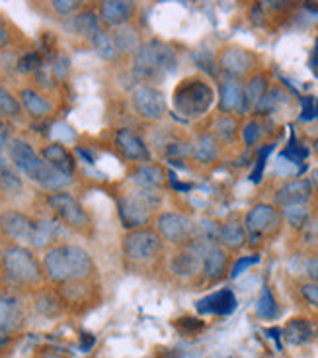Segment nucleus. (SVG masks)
Wrapping results in <instances>:
<instances>
[{
    "label": "nucleus",
    "mask_w": 318,
    "mask_h": 358,
    "mask_svg": "<svg viewBox=\"0 0 318 358\" xmlns=\"http://www.w3.org/2000/svg\"><path fill=\"white\" fill-rule=\"evenodd\" d=\"M43 274L55 284H75L88 280L94 272L90 252L78 245H55L43 255Z\"/></svg>",
    "instance_id": "obj_1"
},
{
    "label": "nucleus",
    "mask_w": 318,
    "mask_h": 358,
    "mask_svg": "<svg viewBox=\"0 0 318 358\" xmlns=\"http://www.w3.org/2000/svg\"><path fill=\"white\" fill-rule=\"evenodd\" d=\"M10 163L14 169L26 175L31 182L39 184L41 188L51 190V192H61L70 182V176L59 173L41 159V155L36 153V149L29 145L24 139H12L8 145Z\"/></svg>",
    "instance_id": "obj_2"
},
{
    "label": "nucleus",
    "mask_w": 318,
    "mask_h": 358,
    "mask_svg": "<svg viewBox=\"0 0 318 358\" xmlns=\"http://www.w3.org/2000/svg\"><path fill=\"white\" fill-rule=\"evenodd\" d=\"M0 262H2V272L6 280L18 288H33V286H39L45 278L43 266L38 261V257L24 245H8L0 252Z\"/></svg>",
    "instance_id": "obj_3"
},
{
    "label": "nucleus",
    "mask_w": 318,
    "mask_h": 358,
    "mask_svg": "<svg viewBox=\"0 0 318 358\" xmlns=\"http://www.w3.org/2000/svg\"><path fill=\"white\" fill-rule=\"evenodd\" d=\"M213 100H215V92L211 85L199 77H188L180 80V85L174 88L172 94L174 110L188 120L203 116L213 106Z\"/></svg>",
    "instance_id": "obj_4"
},
{
    "label": "nucleus",
    "mask_w": 318,
    "mask_h": 358,
    "mask_svg": "<svg viewBox=\"0 0 318 358\" xmlns=\"http://www.w3.org/2000/svg\"><path fill=\"white\" fill-rule=\"evenodd\" d=\"M176 67V55L166 43L153 39L139 45L133 57V71L137 77L155 80L162 77L166 71H172Z\"/></svg>",
    "instance_id": "obj_5"
},
{
    "label": "nucleus",
    "mask_w": 318,
    "mask_h": 358,
    "mask_svg": "<svg viewBox=\"0 0 318 358\" xmlns=\"http://www.w3.org/2000/svg\"><path fill=\"white\" fill-rule=\"evenodd\" d=\"M156 203H158V196L153 190H145V188L129 190V192L121 194L117 200L119 220L129 231L141 229L151 222Z\"/></svg>",
    "instance_id": "obj_6"
},
{
    "label": "nucleus",
    "mask_w": 318,
    "mask_h": 358,
    "mask_svg": "<svg viewBox=\"0 0 318 358\" xmlns=\"http://www.w3.org/2000/svg\"><path fill=\"white\" fill-rule=\"evenodd\" d=\"M123 255L129 262L133 264H146L158 257L162 249V239L158 233L151 227H141V229H131L123 237Z\"/></svg>",
    "instance_id": "obj_7"
},
{
    "label": "nucleus",
    "mask_w": 318,
    "mask_h": 358,
    "mask_svg": "<svg viewBox=\"0 0 318 358\" xmlns=\"http://www.w3.org/2000/svg\"><path fill=\"white\" fill-rule=\"evenodd\" d=\"M47 206L51 213L70 229H86L90 225V215L84 206L68 192H53L47 196Z\"/></svg>",
    "instance_id": "obj_8"
},
{
    "label": "nucleus",
    "mask_w": 318,
    "mask_h": 358,
    "mask_svg": "<svg viewBox=\"0 0 318 358\" xmlns=\"http://www.w3.org/2000/svg\"><path fill=\"white\" fill-rule=\"evenodd\" d=\"M38 222L28 213L18 210H2L0 212V235L12 241V245H33Z\"/></svg>",
    "instance_id": "obj_9"
},
{
    "label": "nucleus",
    "mask_w": 318,
    "mask_h": 358,
    "mask_svg": "<svg viewBox=\"0 0 318 358\" xmlns=\"http://www.w3.org/2000/svg\"><path fill=\"white\" fill-rule=\"evenodd\" d=\"M155 231L158 233V237L162 241L172 243V245H182V243L192 241L193 233H195V225L183 213L164 212L156 217Z\"/></svg>",
    "instance_id": "obj_10"
},
{
    "label": "nucleus",
    "mask_w": 318,
    "mask_h": 358,
    "mask_svg": "<svg viewBox=\"0 0 318 358\" xmlns=\"http://www.w3.org/2000/svg\"><path fill=\"white\" fill-rule=\"evenodd\" d=\"M131 104L135 108V112L143 120H160L166 114V96L162 90H158L153 85H141L131 92Z\"/></svg>",
    "instance_id": "obj_11"
},
{
    "label": "nucleus",
    "mask_w": 318,
    "mask_h": 358,
    "mask_svg": "<svg viewBox=\"0 0 318 358\" xmlns=\"http://www.w3.org/2000/svg\"><path fill=\"white\" fill-rule=\"evenodd\" d=\"M281 223L280 210H275L270 203H258L254 206L248 215H246V225L244 229L250 237H262L268 233L275 231Z\"/></svg>",
    "instance_id": "obj_12"
},
{
    "label": "nucleus",
    "mask_w": 318,
    "mask_h": 358,
    "mask_svg": "<svg viewBox=\"0 0 318 358\" xmlns=\"http://www.w3.org/2000/svg\"><path fill=\"white\" fill-rule=\"evenodd\" d=\"M312 196V188L307 178H297L291 182L283 184L280 190L275 192V203L281 210L293 208V206H307V202Z\"/></svg>",
    "instance_id": "obj_13"
},
{
    "label": "nucleus",
    "mask_w": 318,
    "mask_h": 358,
    "mask_svg": "<svg viewBox=\"0 0 318 358\" xmlns=\"http://www.w3.org/2000/svg\"><path fill=\"white\" fill-rule=\"evenodd\" d=\"M219 67L222 69V73L229 75V78H238L246 75L252 67V55L246 49L234 48V45L222 49L219 55Z\"/></svg>",
    "instance_id": "obj_14"
},
{
    "label": "nucleus",
    "mask_w": 318,
    "mask_h": 358,
    "mask_svg": "<svg viewBox=\"0 0 318 358\" xmlns=\"http://www.w3.org/2000/svg\"><path fill=\"white\" fill-rule=\"evenodd\" d=\"M24 323V308L14 296H0V337L18 331Z\"/></svg>",
    "instance_id": "obj_15"
},
{
    "label": "nucleus",
    "mask_w": 318,
    "mask_h": 358,
    "mask_svg": "<svg viewBox=\"0 0 318 358\" xmlns=\"http://www.w3.org/2000/svg\"><path fill=\"white\" fill-rule=\"evenodd\" d=\"M135 14V4L126 0H106L100 4V20L109 28H121Z\"/></svg>",
    "instance_id": "obj_16"
},
{
    "label": "nucleus",
    "mask_w": 318,
    "mask_h": 358,
    "mask_svg": "<svg viewBox=\"0 0 318 358\" xmlns=\"http://www.w3.org/2000/svg\"><path fill=\"white\" fill-rule=\"evenodd\" d=\"M236 310V296L232 290L225 288L203 298L197 301V311L199 313H213V315H231Z\"/></svg>",
    "instance_id": "obj_17"
},
{
    "label": "nucleus",
    "mask_w": 318,
    "mask_h": 358,
    "mask_svg": "<svg viewBox=\"0 0 318 358\" xmlns=\"http://www.w3.org/2000/svg\"><path fill=\"white\" fill-rule=\"evenodd\" d=\"M116 141L121 155L129 159V161L141 163V161H149L151 159V153L146 149L145 141L137 134H133L131 129H119L116 136Z\"/></svg>",
    "instance_id": "obj_18"
},
{
    "label": "nucleus",
    "mask_w": 318,
    "mask_h": 358,
    "mask_svg": "<svg viewBox=\"0 0 318 358\" xmlns=\"http://www.w3.org/2000/svg\"><path fill=\"white\" fill-rule=\"evenodd\" d=\"M41 159L47 163L51 169H55L63 175L73 176L75 171H77V165H75V159L68 153V149L61 143H49L41 149Z\"/></svg>",
    "instance_id": "obj_19"
},
{
    "label": "nucleus",
    "mask_w": 318,
    "mask_h": 358,
    "mask_svg": "<svg viewBox=\"0 0 318 358\" xmlns=\"http://www.w3.org/2000/svg\"><path fill=\"white\" fill-rule=\"evenodd\" d=\"M202 252H197L192 247L188 249H182L180 252H176L170 261V271L176 274V276H182V278H190L195 272L199 271L202 266Z\"/></svg>",
    "instance_id": "obj_20"
},
{
    "label": "nucleus",
    "mask_w": 318,
    "mask_h": 358,
    "mask_svg": "<svg viewBox=\"0 0 318 358\" xmlns=\"http://www.w3.org/2000/svg\"><path fill=\"white\" fill-rule=\"evenodd\" d=\"M219 106L222 112H242L244 106V87L236 78H227L221 85Z\"/></svg>",
    "instance_id": "obj_21"
},
{
    "label": "nucleus",
    "mask_w": 318,
    "mask_h": 358,
    "mask_svg": "<svg viewBox=\"0 0 318 358\" xmlns=\"http://www.w3.org/2000/svg\"><path fill=\"white\" fill-rule=\"evenodd\" d=\"M18 100L20 106L24 108L33 117L47 116V114H51V110H53V104L49 102L47 98L43 96L41 92H38V90H33V88H22Z\"/></svg>",
    "instance_id": "obj_22"
},
{
    "label": "nucleus",
    "mask_w": 318,
    "mask_h": 358,
    "mask_svg": "<svg viewBox=\"0 0 318 358\" xmlns=\"http://www.w3.org/2000/svg\"><path fill=\"white\" fill-rule=\"evenodd\" d=\"M203 274L209 278V280H217L221 278L222 272L227 271V252L222 251L219 245H213L207 251L203 252L202 259Z\"/></svg>",
    "instance_id": "obj_23"
},
{
    "label": "nucleus",
    "mask_w": 318,
    "mask_h": 358,
    "mask_svg": "<svg viewBox=\"0 0 318 358\" xmlns=\"http://www.w3.org/2000/svg\"><path fill=\"white\" fill-rule=\"evenodd\" d=\"M133 182L137 184V188H145V190H160L166 184V175L162 173V169L156 165H143L137 169L133 173Z\"/></svg>",
    "instance_id": "obj_24"
},
{
    "label": "nucleus",
    "mask_w": 318,
    "mask_h": 358,
    "mask_svg": "<svg viewBox=\"0 0 318 358\" xmlns=\"http://www.w3.org/2000/svg\"><path fill=\"white\" fill-rule=\"evenodd\" d=\"M0 190L8 196H18L24 190V182L20 178V173L8 159H4L2 155H0Z\"/></svg>",
    "instance_id": "obj_25"
},
{
    "label": "nucleus",
    "mask_w": 318,
    "mask_h": 358,
    "mask_svg": "<svg viewBox=\"0 0 318 358\" xmlns=\"http://www.w3.org/2000/svg\"><path fill=\"white\" fill-rule=\"evenodd\" d=\"M315 337V327L312 323L303 317H295L285 325V339L289 341L291 345H303L309 343Z\"/></svg>",
    "instance_id": "obj_26"
},
{
    "label": "nucleus",
    "mask_w": 318,
    "mask_h": 358,
    "mask_svg": "<svg viewBox=\"0 0 318 358\" xmlns=\"http://www.w3.org/2000/svg\"><path fill=\"white\" fill-rule=\"evenodd\" d=\"M70 29L78 34L80 38H86L92 41V38L100 31V18L94 12H80L75 18L70 20Z\"/></svg>",
    "instance_id": "obj_27"
},
{
    "label": "nucleus",
    "mask_w": 318,
    "mask_h": 358,
    "mask_svg": "<svg viewBox=\"0 0 318 358\" xmlns=\"http://www.w3.org/2000/svg\"><path fill=\"white\" fill-rule=\"evenodd\" d=\"M219 241H221L227 249L236 251V249L244 247V243H246V229H244L238 222L225 223L221 229H219Z\"/></svg>",
    "instance_id": "obj_28"
},
{
    "label": "nucleus",
    "mask_w": 318,
    "mask_h": 358,
    "mask_svg": "<svg viewBox=\"0 0 318 358\" xmlns=\"http://www.w3.org/2000/svg\"><path fill=\"white\" fill-rule=\"evenodd\" d=\"M268 92V78L264 75H256L250 78V83L244 87V106L242 112H248L250 108H256V104L260 102L262 96Z\"/></svg>",
    "instance_id": "obj_29"
},
{
    "label": "nucleus",
    "mask_w": 318,
    "mask_h": 358,
    "mask_svg": "<svg viewBox=\"0 0 318 358\" xmlns=\"http://www.w3.org/2000/svg\"><path fill=\"white\" fill-rule=\"evenodd\" d=\"M92 45H94L96 53L104 61H116L119 57V49H117L114 38L109 34H106V31H102V29L92 38Z\"/></svg>",
    "instance_id": "obj_30"
},
{
    "label": "nucleus",
    "mask_w": 318,
    "mask_h": 358,
    "mask_svg": "<svg viewBox=\"0 0 318 358\" xmlns=\"http://www.w3.org/2000/svg\"><path fill=\"white\" fill-rule=\"evenodd\" d=\"M116 41L117 49H119V53H127V51H133V49H139V36H137V31L133 26H121V28H117L116 31Z\"/></svg>",
    "instance_id": "obj_31"
},
{
    "label": "nucleus",
    "mask_w": 318,
    "mask_h": 358,
    "mask_svg": "<svg viewBox=\"0 0 318 358\" xmlns=\"http://www.w3.org/2000/svg\"><path fill=\"white\" fill-rule=\"evenodd\" d=\"M256 311H258V315H260L262 320H273V317H278V313H280V308H278V303H275V298H273V294L268 286H264L262 288L260 298H258V303H256Z\"/></svg>",
    "instance_id": "obj_32"
},
{
    "label": "nucleus",
    "mask_w": 318,
    "mask_h": 358,
    "mask_svg": "<svg viewBox=\"0 0 318 358\" xmlns=\"http://www.w3.org/2000/svg\"><path fill=\"white\" fill-rule=\"evenodd\" d=\"M59 233V223L53 220H41L36 225V237H33V247H45L49 241H53Z\"/></svg>",
    "instance_id": "obj_33"
},
{
    "label": "nucleus",
    "mask_w": 318,
    "mask_h": 358,
    "mask_svg": "<svg viewBox=\"0 0 318 358\" xmlns=\"http://www.w3.org/2000/svg\"><path fill=\"white\" fill-rule=\"evenodd\" d=\"M20 112H22V106H20V100L8 88L0 85V116L4 117H18Z\"/></svg>",
    "instance_id": "obj_34"
},
{
    "label": "nucleus",
    "mask_w": 318,
    "mask_h": 358,
    "mask_svg": "<svg viewBox=\"0 0 318 358\" xmlns=\"http://www.w3.org/2000/svg\"><path fill=\"white\" fill-rule=\"evenodd\" d=\"M193 155L197 157L199 161H211L217 155V143L211 136H203L199 137V141L195 143V149H193Z\"/></svg>",
    "instance_id": "obj_35"
},
{
    "label": "nucleus",
    "mask_w": 318,
    "mask_h": 358,
    "mask_svg": "<svg viewBox=\"0 0 318 358\" xmlns=\"http://www.w3.org/2000/svg\"><path fill=\"white\" fill-rule=\"evenodd\" d=\"M283 98H285V94L281 92L280 88H273V90L266 92V94L262 96L260 102L256 104V110H258L260 114H270V112H273L275 108L280 106Z\"/></svg>",
    "instance_id": "obj_36"
},
{
    "label": "nucleus",
    "mask_w": 318,
    "mask_h": 358,
    "mask_svg": "<svg viewBox=\"0 0 318 358\" xmlns=\"http://www.w3.org/2000/svg\"><path fill=\"white\" fill-rule=\"evenodd\" d=\"M41 69H43V59H41L38 51H29L18 61L20 73H36V71H41Z\"/></svg>",
    "instance_id": "obj_37"
},
{
    "label": "nucleus",
    "mask_w": 318,
    "mask_h": 358,
    "mask_svg": "<svg viewBox=\"0 0 318 358\" xmlns=\"http://www.w3.org/2000/svg\"><path fill=\"white\" fill-rule=\"evenodd\" d=\"M283 215L287 217V222H289L293 227H301V225H305V222L309 220V208H307V206L285 208V210H283Z\"/></svg>",
    "instance_id": "obj_38"
},
{
    "label": "nucleus",
    "mask_w": 318,
    "mask_h": 358,
    "mask_svg": "<svg viewBox=\"0 0 318 358\" xmlns=\"http://www.w3.org/2000/svg\"><path fill=\"white\" fill-rule=\"evenodd\" d=\"M38 310L45 315H55L59 311V301L55 296L51 294H43L41 298L38 300Z\"/></svg>",
    "instance_id": "obj_39"
},
{
    "label": "nucleus",
    "mask_w": 318,
    "mask_h": 358,
    "mask_svg": "<svg viewBox=\"0 0 318 358\" xmlns=\"http://www.w3.org/2000/svg\"><path fill=\"white\" fill-rule=\"evenodd\" d=\"M262 136V127L258 122H248L244 129H242V137H244V143L248 147H252Z\"/></svg>",
    "instance_id": "obj_40"
},
{
    "label": "nucleus",
    "mask_w": 318,
    "mask_h": 358,
    "mask_svg": "<svg viewBox=\"0 0 318 358\" xmlns=\"http://www.w3.org/2000/svg\"><path fill=\"white\" fill-rule=\"evenodd\" d=\"M51 6L61 16H68V14H75L77 12L80 2H75V0H55V2H51Z\"/></svg>",
    "instance_id": "obj_41"
},
{
    "label": "nucleus",
    "mask_w": 318,
    "mask_h": 358,
    "mask_svg": "<svg viewBox=\"0 0 318 358\" xmlns=\"http://www.w3.org/2000/svg\"><path fill=\"white\" fill-rule=\"evenodd\" d=\"M234 129H236V124H234L232 117L225 116L217 122V134H219L222 139H231V137L234 136Z\"/></svg>",
    "instance_id": "obj_42"
},
{
    "label": "nucleus",
    "mask_w": 318,
    "mask_h": 358,
    "mask_svg": "<svg viewBox=\"0 0 318 358\" xmlns=\"http://www.w3.org/2000/svg\"><path fill=\"white\" fill-rule=\"evenodd\" d=\"M301 294H303V298L309 301L310 306L318 308V282H309V284H305V286L301 288Z\"/></svg>",
    "instance_id": "obj_43"
},
{
    "label": "nucleus",
    "mask_w": 318,
    "mask_h": 358,
    "mask_svg": "<svg viewBox=\"0 0 318 358\" xmlns=\"http://www.w3.org/2000/svg\"><path fill=\"white\" fill-rule=\"evenodd\" d=\"M285 157H289L291 161H295V163H301L305 157L309 155V151L307 149H303L301 145H295V139H291V143H289V149L283 153Z\"/></svg>",
    "instance_id": "obj_44"
},
{
    "label": "nucleus",
    "mask_w": 318,
    "mask_h": 358,
    "mask_svg": "<svg viewBox=\"0 0 318 358\" xmlns=\"http://www.w3.org/2000/svg\"><path fill=\"white\" fill-rule=\"evenodd\" d=\"M271 147L273 145H268L264 151L260 153V157H258V165H256V171L252 173V182H260V176H262V171H264V165H266V159H268V155H270Z\"/></svg>",
    "instance_id": "obj_45"
},
{
    "label": "nucleus",
    "mask_w": 318,
    "mask_h": 358,
    "mask_svg": "<svg viewBox=\"0 0 318 358\" xmlns=\"http://www.w3.org/2000/svg\"><path fill=\"white\" fill-rule=\"evenodd\" d=\"M260 261V257H246V259H241V261L236 262L234 266H232V272H231V276L234 278V276H238L244 268H248L250 264H254V262H258Z\"/></svg>",
    "instance_id": "obj_46"
},
{
    "label": "nucleus",
    "mask_w": 318,
    "mask_h": 358,
    "mask_svg": "<svg viewBox=\"0 0 318 358\" xmlns=\"http://www.w3.org/2000/svg\"><path fill=\"white\" fill-rule=\"evenodd\" d=\"M10 41V34H8V26H6V22H4V18L0 16V51L8 45Z\"/></svg>",
    "instance_id": "obj_47"
},
{
    "label": "nucleus",
    "mask_w": 318,
    "mask_h": 358,
    "mask_svg": "<svg viewBox=\"0 0 318 358\" xmlns=\"http://www.w3.org/2000/svg\"><path fill=\"white\" fill-rule=\"evenodd\" d=\"M307 272H309V276L312 278V282H318V259H312L307 264Z\"/></svg>",
    "instance_id": "obj_48"
},
{
    "label": "nucleus",
    "mask_w": 318,
    "mask_h": 358,
    "mask_svg": "<svg viewBox=\"0 0 318 358\" xmlns=\"http://www.w3.org/2000/svg\"><path fill=\"white\" fill-rule=\"evenodd\" d=\"M310 71L318 77V39L317 45H315V51H312V55H310Z\"/></svg>",
    "instance_id": "obj_49"
},
{
    "label": "nucleus",
    "mask_w": 318,
    "mask_h": 358,
    "mask_svg": "<svg viewBox=\"0 0 318 358\" xmlns=\"http://www.w3.org/2000/svg\"><path fill=\"white\" fill-rule=\"evenodd\" d=\"M36 358H65V357H63L61 352H57V350L45 349V350H41Z\"/></svg>",
    "instance_id": "obj_50"
},
{
    "label": "nucleus",
    "mask_w": 318,
    "mask_h": 358,
    "mask_svg": "<svg viewBox=\"0 0 318 358\" xmlns=\"http://www.w3.org/2000/svg\"><path fill=\"white\" fill-rule=\"evenodd\" d=\"M307 180H309L310 188H312V192H315V190H318V171H312Z\"/></svg>",
    "instance_id": "obj_51"
},
{
    "label": "nucleus",
    "mask_w": 318,
    "mask_h": 358,
    "mask_svg": "<svg viewBox=\"0 0 318 358\" xmlns=\"http://www.w3.org/2000/svg\"><path fill=\"white\" fill-rule=\"evenodd\" d=\"M92 345H94V337H92V335H86V333H84V335H82V349H84V350L90 349Z\"/></svg>",
    "instance_id": "obj_52"
},
{
    "label": "nucleus",
    "mask_w": 318,
    "mask_h": 358,
    "mask_svg": "<svg viewBox=\"0 0 318 358\" xmlns=\"http://www.w3.org/2000/svg\"><path fill=\"white\" fill-rule=\"evenodd\" d=\"M2 131H6V126H4V122L0 120V134H2Z\"/></svg>",
    "instance_id": "obj_53"
},
{
    "label": "nucleus",
    "mask_w": 318,
    "mask_h": 358,
    "mask_svg": "<svg viewBox=\"0 0 318 358\" xmlns=\"http://www.w3.org/2000/svg\"><path fill=\"white\" fill-rule=\"evenodd\" d=\"M315 149H317V153H318V139H317V143H315Z\"/></svg>",
    "instance_id": "obj_54"
}]
</instances>
